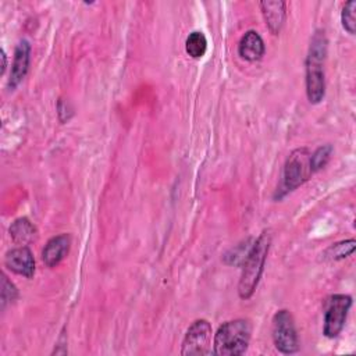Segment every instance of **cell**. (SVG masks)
Instances as JSON below:
<instances>
[{"mask_svg": "<svg viewBox=\"0 0 356 356\" xmlns=\"http://www.w3.org/2000/svg\"><path fill=\"white\" fill-rule=\"evenodd\" d=\"M1 58H3V64H1V74H3L4 70H6V53H4V50H1Z\"/></svg>", "mask_w": 356, "mask_h": 356, "instance_id": "obj_19", "label": "cell"}, {"mask_svg": "<svg viewBox=\"0 0 356 356\" xmlns=\"http://www.w3.org/2000/svg\"><path fill=\"white\" fill-rule=\"evenodd\" d=\"M327 56V38L324 31L317 29L310 40L306 57V95L310 103L317 104L325 95L324 60Z\"/></svg>", "mask_w": 356, "mask_h": 356, "instance_id": "obj_1", "label": "cell"}, {"mask_svg": "<svg viewBox=\"0 0 356 356\" xmlns=\"http://www.w3.org/2000/svg\"><path fill=\"white\" fill-rule=\"evenodd\" d=\"M17 288L15 285L8 281V278L3 274L1 277V307L4 309L7 306V303L14 302L17 298Z\"/></svg>", "mask_w": 356, "mask_h": 356, "instance_id": "obj_18", "label": "cell"}, {"mask_svg": "<svg viewBox=\"0 0 356 356\" xmlns=\"http://www.w3.org/2000/svg\"><path fill=\"white\" fill-rule=\"evenodd\" d=\"M310 156L312 153L306 147H298L288 156L274 199L280 200L285 197L312 177L313 170L310 165Z\"/></svg>", "mask_w": 356, "mask_h": 356, "instance_id": "obj_4", "label": "cell"}, {"mask_svg": "<svg viewBox=\"0 0 356 356\" xmlns=\"http://www.w3.org/2000/svg\"><path fill=\"white\" fill-rule=\"evenodd\" d=\"M4 264L13 273L24 275L26 278H31L35 273V260L32 252L26 246H19L8 250L4 257Z\"/></svg>", "mask_w": 356, "mask_h": 356, "instance_id": "obj_8", "label": "cell"}, {"mask_svg": "<svg viewBox=\"0 0 356 356\" xmlns=\"http://www.w3.org/2000/svg\"><path fill=\"white\" fill-rule=\"evenodd\" d=\"M260 8L270 32L273 35H278L286 17L285 1H278V0L260 1Z\"/></svg>", "mask_w": 356, "mask_h": 356, "instance_id": "obj_11", "label": "cell"}, {"mask_svg": "<svg viewBox=\"0 0 356 356\" xmlns=\"http://www.w3.org/2000/svg\"><path fill=\"white\" fill-rule=\"evenodd\" d=\"M29 58H31V44L28 40H21L14 51V60L11 65L8 86L11 89L17 88L21 81L25 78L28 68H29Z\"/></svg>", "mask_w": 356, "mask_h": 356, "instance_id": "obj_9", "label": "cell"}, {"mask_svg": "<svg viewBox=\"0 0 356 356\" xmlns=\"http://www.w3.org/2000/svg\"><path fill=\"white\" fill-rule=\"evenodd\" d=\"M8 231H10V236L13 238V241L19 245H25V243L33 241V238L36 235L35 225L26 217L17 218L10 225Z\"/></svg>", "mask_w": 356, "mask_h": 356, "instance_id": "obj_13", "label": "cell"}, {"mask_svg": "<svg viewBox=\"0 0 356 356\" xmlns=\"http://www.w3.org/2000/svg\"><path fill=\"white\" fill-rule=\"evenodd\" d=\"M356 248V241L355 239H346V241H341L338 243L331 245L328 249L324 250L323 253V259L324 260H341L345 259L348 256H350L353 253Z\"/></svg>", "mask_w": 356, "mask_h": 356, "instance_id": "obj_15", "label": "cell"}, {"mask_svg": "<svg viewBox=\"0 0 356 356\" xmlns=\"http://www.w3.org/2000/svg\"><path fill=\"white\" fill-rule=\"evenodd\" d=\"M185 50L192 58H202L207 50V39L204 33L199 31L189 33L185 42Z\"/></svg>", "mask_w": 356, "mask_h": 356, "instance_id": "obj_14", "label": "cell"}, {"mask_svg": "<svg viewBox=\"0 0 356 356\" xmlns=\"http://www.w3.org/2000/svg\"><path fill=\"white\" fill-rule=\"evenodd\" d=\"M252 334L249 320L236 318L218 327L214 341L213 353L221 356H238L246 352Z\"/></svg>", "mask_w": 356, "mask_h": 356, "instance_id": "obj_3", "label": "cell"}, {"mask_svg": "<svg viewBox=\"0 0 356 356\" xmlns=\"http://www.w3.org/2000/svg\"><path fill=\"white\" fill-rule=\"evenodd\" d=\"M331 154H332L331 145H323V146L317 147L316 152L312 153V156H310V165H312L313 172H317L321 168H324L327 165V163L330 161Z\"/></svg>", "mask_w": 356, "mask_h": 356, "instance_id": "obj_16", "label": "cell"}, {"mask_svg": "<svg viewBox=\"0 0 356 356\" xmlns=\"http://www.w3.org/2000/svg\"><path fill=\"white\" fill-rule=\"evenodd\" d=\"M211 325L207 320L199 318L191 324L184 341L181 355H210L211 350Z\"/></svg>", "mask_w": 356, "mask_h": 356, "instance_id": "obj_7", "label": "cell"}, {"mask_svg": "<svg viewBox=\"0 0 356 356\" xmlns=\"http://www.w3.org/2000/svg\"><path fill=\"white\" fill-rule=\"evenodd\" d=\"M266 46L256 31H248L239 40L238 53L246 61H257L264 56Z\"/></svg>", "mask_w": 356, "mask_h": 356, "instance_id": "obj_12", "label": "cell"}, {"mask_svg": "<svg viewBox=\"0 0 356 356\" xmlns=\"http://www.w3.org/2000/svg\"><path fill=\"white\" fill-rule=\"evenodd\" d=\"M71 238L68 234H60L47 241L42 250V260L47 267H56L70 250Z\"/></svg>", "mask_w": 356, "mask_h": 356, "instance_id": "obj_10", "label": "cell"}, {"mask_svg": "<svg viewBox=\"0 0 356 356\" xmlns=\"http://www.w3.org/2000/svg\"><path fill=\"white\" fill-rule=\"evenodd\" d=\"M270 245H271V235L268 231H263L250 246V250L248 252L243 260L242 274L238 284V293L241 299H249L253 295L260 281Z\"/></svg>", "mask_w": 356, "mask_h": 356, "instance_id": "obj_2", "label": "cell"}, {"mask_svg": "<svg viewBox=\"0 0 356 356\" xmlns=\"http://www.w3.org/2000/svg\"><path fill=\"white\" fill-rule=\"evenodd\" d=\"M352 306V298L349 295L338 293L332 295L325 302L324 328L323 332L327 338H335L342 331L349 309Z\"/></svg>", "mask_w": 356, "mask_h": 356, "instance_id": "obj_6", "label": "cell"}, {"mask_svg": "<svg viewBox=\"0 0 356 356\" xmlns=\"http://www.w3.org/2000/svg\"><path fill=\"white\" fill-rule=\"evenodd\" d=\"M341 22L343 29L350 33L355 35L356 32V1L350 0L348 3H345L342 13H341Z\"/></svg>", "mask_w": 356, "mask_h": 356, "instance_id": "obj_17", "label": "cell"}, {"mask_svg": "<svg viewBox=\"0 0 356 356\" xmlns=\"http://www.w3.org/2000/svg\"><path fill=\"white\" fill-rule=\"evenodd\" d=\"M273 341L275 348L285 355L299 349V338L293 317L289 310H278L273 317Z\"/></svg>", "mask_w": 356, "mask_h": 356, "instance_id": "obj_5", "label": "cell"}]
</instances>
